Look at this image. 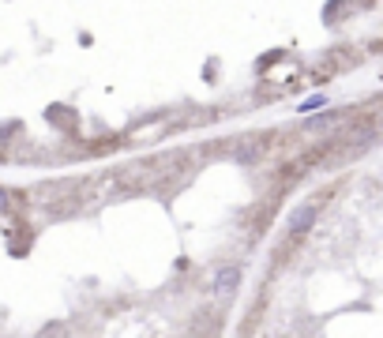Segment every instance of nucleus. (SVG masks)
Masks as SVG:
<instances>
[{
	"label": "nucleus",
	"mask_w": 383,
	"mask_h": 338,
	"mask_svg": "<svg viewBox=\"0 0 383 338\" xmlns=\"http://www.w3.org/2000/svg\"><path fill=\"white\" fill-rule=\"evenodd\" d=\"M241 275H244V271L237 267V263L218 267V275H215V285H210V293H215L218 301H226V297H233V293H237V285H241Z\"/></svg>",
	"instance_id": "1"
},
{
	"label": "nucleus",
	"mask_w": 383,
	"mask_h": 338,
	"mask_svg": "<svg viewBox=\"0 0 383 338\" xmlns=\"http://www.w3.org/2000/svg\"><path fill=\"white\" fill-rule=\"evenodd\" d=\"M315 214H320V200H305V203H297V207H293V214H289V233H293V237L308 233V229H312V222H315Z\"/></svg>",
	"instance_id": "2"
},
{
	"label": "nucleus",
	"mask_w": 383,
	"mask_h": 338,
	"mask_svg": "<svg viewBox=\"0 0 383 338\" xmlns=\"http://www.w3.org/2000/svg\"><path fill=\"white\" fill-rule=\"evenodd\" d=\"M327 106V98L323 94H312L308 102H301V113H312V109H323Z\"/></svg>",
	"instance_id": "3"
},
{
	"label": "nucleus",
	"mask_w": 383,
	"mask_h": 338,
	"mask_svg": "<svg viewBox=\"0 0 383 338\" xmlns=\"http://www.w3.org/2000/svg\"><path fill=\"white\" fill-rule=\"evenodd\" d=\"M4 211H8V192L0 188V214H4Z\"/></svg>",
	"instance_id": "4"
}]
</instances>
